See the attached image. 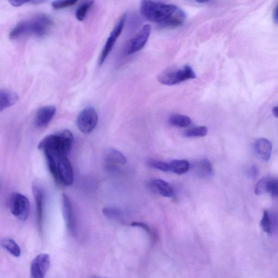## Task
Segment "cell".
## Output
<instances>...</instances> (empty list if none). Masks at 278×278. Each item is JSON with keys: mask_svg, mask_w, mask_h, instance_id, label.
I'll return each mask as SVG.
<instances>
[{"mask_svg": "<svg viewBox=\"0 0 278 278\" xmlns=\"http://www.w3.org/2000/svg\"><path fill=\"white\" fill-rule=\"evenodd\" d=\"M140 12L144 17L159 25L166 27H177L185 21V12L177 6L154 1H143Z\"/></svg>", "mask_w": 278, "mask_h": 278, "instance_id": "6da1fadb", "label": "cell"}, {"mask_svg": "<svg viewBox=\"0 0 278 278\" xmlns=\"http://www.w3.org/2000/svg\"><path fill=\"white\" fill-rule=\"evenodd\" d=\"M53 25L52 19L45 14L37 15L19 22L12 30L10 38L15 40L25 36L42 37L47 35Z\"/></svg>", "mask_w": 278, "mask_h": 278, "instance_id": "7a4b0ae2", "label": "cell"}, {"mask_svg": "<svg viewBox=\"0 0 278 278\" xmlns=\"http://www.w3.org/2000/svg\"><path fill=\"white\" fill-rule=\"evenodd\" d=\"M73 136L70 130L65 129L45 137L38 145L44 153L66 156L71 149Z\"/></svg>", "mask_w": 278, "mask_h": 278, "instance_id": "3957f363", "label": "cell"}, {"mask_svg": "<svg viewBox=\"0 0 278 278\" xmlns=\"http://www.w3.org/2000/svg\"><path fill=\"white\" fill-rule=\"evenodd\" d=\"M49 171L55 181L60 184L68 186L73 182V171L71 163L67 156H59L45 153Z\"/></svg>", "mask_w": 278, "mask_h": 278, "instance_id": "277c9868", "label": "cell"}, {"mask_svg": "<svg viewBox=\"0 0 278 278\" xmlns=\"http://www.w3.org/2000/svg\"><path fill=\"white\" fill-rule=\"evenodd\" d=\"M196 78V73L192 68L190 65H186L181 68L162 72L159 75L158 79L162 85L172 86Z\"/></svg>", "mask_w": 278, "mask_h": 278, "instance_id": "5b68a950", "label": "cell"}, {"mask_svg": "<svg viewBox=\"0 0 278 278\" xmlns=\"http://www.w3.org/2000/svg\"><path fill=\"white\" fill-rule=\"evenodd\" d=\"M10 208L12 214L21 221L27 219L30 214V202L24 195L13 193L10 200Z\"/></svg>", "mask_w": 278, "mask_h": 278, "instance_id": "8992f818", "label": "cell"}, {"mask_svg": "<svg viewBox=\"0 0 278 278\" xmlns=\"http://www.w3.org/2000/svg\"><path fill=\"white\" fill-rule=\"evenodd\" d=\"M126 19V14H124L122 15L116 24V25L110 33V36L107 41H106L105 44L99 57V64L100 65H102L104 63L105 60L107 59L108 55L112 50L114 45H115L118 39L121 34L122 30L124 29Z\"/></svg>", "mask_w": 278, "mask_h": 278, "instance_id": "52a82bcc", "label": "cell"}, {"mask_svg": "<svg viewBox=\"0 0 278 278\" xmlns=\"http://www.w3.org/2000/svg\"><path fill=\"white\" fill-rule=\"evenodd\" d=\"M98 122V115L93 107H88L81 111L77 119V126L81 132L89 134L93 131Z\"/></svg>", "mask_w": 278, "mask_h": 278, "instance_id": "ba28073f", "label": "cell"}, {"mask_svg": "<svg viewBox=\"0 0 278 278\" xmlns=\"http://www.w3.org/2000/svg\"><path fill=\"white\" fill-rule=\"evenodd\" d=\"M151 32V27L150 24H145L126 46L125 54L129 55L140 51L148 41Z\"/></svg>", "mask_w": 278, "mask_h": 278, "instance_id": "9c48e42d", "label": "cell"}, {"mask_svg": "<svg viewBox=\"0 0 278 278\" xmlns=\"http://www.w3.org/2000/svg\"><path fill=\"white\" fill-rule=\"evenodd\" d=\"M62 209L64 218L70 233H77V224L71 202L66 194H62Z\"/></svg>", "mask_w": 278, "mask_h": 278, "instance_id": "30bf717a", "label": "cell"}, {"mask_svg": "<svg viewBox=\"0 0 278 278\" xmlns=\"http://www.w3.org/2000/svg\"><path fill=\"white\" fill-rule=\"evenodd\" d=\"M50 265V258L47 254H40L33 260L31 268L32 278H45Z\"/></svg>", "mask_w": 278, "mask_h": 278, "instance_id": "8fae6325", "label": "cell"}, {"mask_svg": "<svg viewBox=\"0 0 278 278\" xmlns=\"http://www.w3.org/2000/svg\"><path fill=\"white\" fill-rule=\"evenodd\" d=\"M103 160L105 166L114 170H117L119 165H125L127 162V158L123 154L113 148L105 150Z\"/></svg>", "mask_w": 278, "mask_h": 278, "instance_id": "7c38bea8", "label": "cell"}, {"mask_svg": "<svg viewBox=\"0 0 278 278\" xmlns=\"http://www.w3.org/2000/svg\"><path fill=\"white\" fill-rule=\"evenodd\" d=\"M55 112L56 108L53 105H47L39 109L34 120L36 127L43 128L50 124Z\"/></svg>", "mask_w": 278, "mask_h": 278, "instance_id": "4fadbf2b", "label": "cell"}, {"mask_svg": "<svg viewBox=\"0 0 278 278\" xmlns=\"http://www.w3.org/2000/svg\"><path fill=\"white\" fill-rule=\"evenodd\" d=\"M254 147L257 156L261 160L266 162L270 160L272 152V144L268 139L258 138L255 143Z\"/></svg>", "mask_w": 278, "mask_h": 278, "instance_id": "5bb4252c", "label": "cell"}, {"mask_svg": "<svg viewBox=\"0 0 278 278\" xmlns=\"http://www.w3.org/2000/svg\"><path fill=\"white\" fill-rule=\"evenodd\" d=\"M33 194L36 204L37 221L40 229H42L43 220L44 209V193L43 191L38 184H34L32 186Z\"/></svg>", "mask_w": 278, "mask_h": 278, "instance_id": "9a60e30c", "label": "cell"}, {"mask_svg": "<svg viewBox=\"0 0 278 278\" xmlns=\"http://www.w3.org/2000/svg\"><path fill=\"white\" fill-rule=\"evenodd\" d=\"M152 189L165 198H173L175 196L173 188L162 179H155L151 183Z\"/></svg>", "mask_w": 278, "mask_h": 278, "instance_id": "2e32d148", "label": "cell"}, {"mask_svg": "<svg viewBox=\"0 0 278 278\" xmlns=\"http://www.w3.org/2000/svg\"><path fill=\"white\" fill-rule=\"evenodd\" d=\"M19 100V96L16 93L6 89L0 91V111L3 112L11 107Z\"/></svg>", "mask_w": 278, "mask_h": 278, "instance_id": "e0dca14e", "label": "cell"}, {"mask_svg": "<svg viewBox=\"0 0 278 278\" xmlns=\"http://www.w3.org/2000/svg\"><path fill=\"white\" fill-rule=\"evenodd\" d=\"M170 171L181 175L187 173L190 169L189 162L186 160H174L169 163Z\"/></svg>", "mask_w": 278, "mask_h": 278, "instance_id": "ac0fdd59", "label": "cell"}, {"mask_svg": "<svg viewBox=\"0 0 278 278\" xmlns=\"http://www.w3.org/2000/svg\"><path fill=\"white\" fill-rule=\"evenodd\" d=\"M196 172L202 177H208L213 175L214 169L208 159H203L198 162L196 166Z\"/></svg>", "mask_w": 278, "mask_h": 278, "instance_id": "d6986e66", "label": "cell"}, {"mask_svg": "<svg viewBox=\"0 0 278 278\" xmlns=\"http://www.w3.org/2000/svg\"><path fill=\"white\" fill-rule=\"evenodd\" d=\"M170 124L177 127L185 128L190 126L192 121L189 117L181 114H174L169 119Z\"/></svg>", "mask_w": 278, "mask_h": 278, "instance_id": "ffe728a7", "label": "cell"}, {"mask_svg": "<svg viewBox=\"0 0 278 278\" xmlns=\"http://www.w3.org/2000/svg\"><path fill=\"white\" fill-rule=\"evenodd\" d=\"M2 246L15 257H19L21 249L19 245L14 240L10 238H5L2 241Z\"/></svg>", "mask_w": 278, "mask_h": 278, "instance_id": "44dd1931", "label": "cell"}, {"mask_svg": "<svg viewBox=\"0 0 278 278\" xmlns=\"http://www.w3.org/2000/svg\"><path fill=\"white\" fill-rule=\"evenodd\" d=\"M208 128L206 126H199L188 129L184 133L187 137H203L207 135Z\"/></svg>", "mask_w": 278, "mask_h": 278, "instance_id": "7402d4cb", "label": "cell"}, {"mask_svg": "<svg viewBox=\"0 0 278 278\" xmlns=\"http://www.w3.org/2000/svg\"><path fill=\"white\" fill-rule=\"evenodd\" d=\"M93 4V1L85 2L78 7L76 12V17L78 20L80 21L84 20L87 13Z\"/></svg>", "mask_w": 278, "mask_h": 278, "instance_id": "603a6c76", "label": "cell"}, {"mask_svg": "<svg viewBox=\"0 0 278 278\" xmlns=\"http://www.w3.org/2000/svg\"><path fill=\"white\" fill-rule=\"evenodd\" d=\"M261 226L265 232L268 234L271 233L272 230V220L267 210H265L264 212L262 219L261 220Z\"/></svg>", "mask_w": 278, "mask_h": 278, "instance_id": "cb8c5ba5", "label": "cell"}, {"mask_svg": "<svg viewBox=\"0 0 278 278\" xmlns=\"http://www.w3.org/2000/svg\"><path fill=\"white\" fill-rule=\"evenodd\" d=\"M102 212L105 216L114 220H119L123 215L120 210L115 208L105 207L103 209Z\"/></svg>", "mask_w": 278, "mask_h": 278, "instance_id": "d4e9b609", "label": "cell"}, {"mask_svg": "<svg viewBox=\"0 0 278 278\" xmlns=\"http://www.w3.org/2000/svg\"><path fill=\"white\" fill-rule=\"evenodd\" d=\"M269 177H264L261 179L257 183L255 188V193L257 195H262L267 192Z\"/></svg>", "mask_w": 278, "mask_h": 278, "instance_id": "484cf974", "label": "cell"}, {"mask_svg": "<svg viewBox=\"0 0 278 278\" xmlns=\"http://www.w3.org/2000/svg\"><path fill=\"white\" fill-rule=\"evenodd\" d=\"M77 3L75 0H64V1H54L52 3V7L55 10L63 9V8H67L74 6Z\"/></svg>", "mask_w": 278, "mask_h": 278, "instance_id": "4316f807", "label": "cell"}, {"mask_svg": "<svg viewBox=\"0 0 278 278\" xmlns=\"http://www.w3.org/2000/svg\"><path fill=\"white\" fill-rule=\"evenodd\" d=\"M148 164L150 167L161 170L163 172L170 171L169 163L156 160H150Z\"/></svg>", "mask_w": 278, "mask_h": 278, "instance_id": "83f0119b", "label": "cell"}, {"mask_svg": "<svg viewBox=\"0 0 278 278\" xmlns=\"http://www.w3.org/2000/svg\"><path fill=\"white\" fill-rule=\"evenodd\" d=\"M267 192L270 193L273 197L278 198V179L269 178Z\"/></svg>", "mask_w": 278, "mask_h": 278, "instance_id": "f1b7e54d", "label": "cell"}, {"mask_svg": "<svg viewBox=\"0 0 278 278\" xmlns=\"http://www.w3.org/2000/svg\"><path fill=\"white\" fill-rule=\"evenodd\" d=\"M259 171L256 165H251L248 169L247 175L251 179H256L259 175Z\"/></svg>", "mask_w": 278, "mask_h": 278, "instance_id": "f546056e", "label": "cell"}, {"mask_svg": "<svg viewBox=\"0 0 278 278\" xmlns=\"http://www.w3.org/2000/svg\"><path fill=\"white\" fill-rule=\"evenodd\" d=\"M131 226L133 227H140L143 229L147 233L149 234L151 238H154V235L153 234L149 226L143 223L134 222L131 224Z\"/></svg>", "mask_w": 278, "mask_h": 278, "instance_id": "4dcf8cb0", "label": "cell"}, {"mask_svg": "<svg viewBox=\"0 0 278 278\" xmlns=\"http://www.w3.org/2000/svg\"><path fill=\"white\" fill-rule=\"evenodd\" d=\"M273 19L274 22L278 24V3L275 6L273 10Z\"/></svg>", "mask_w": 278, "mask_h": 278, "instance_id": "1f68e13d", "label": "cell"}, {"mask_svg": "<svg viewBox=\"0 0 278 278\" xmlns=\"http://www.w3.org/2000/svg\"><path fill=\"white\" fill-rule=\"evenodd\" d=\"M10 3L13 6L19 7L24 4L30 3V1H14V0H13V1H10Z\"/></svg>", "mask_w": 278, "mask_h": 278, "instance_id": "d6a6232c", "label": "cell"}, {"mask_svg": "<svg viewBox=\"0 0 278 278\" xmlns=\"http://www.w3.org/2000/svg\"><path fill=\"white\" fill-rule=\"evenodd\" d=\"M273 114L275 117L278 118V104L273 108Z\"/></svg>", "mask_w": 278, "mask_h": 278, "instance_id": "836d02e7", "label": "cell"}, {"mask_svg": "<svg viewBox=\"0 0 278 278\" xmlns=\"http://www.w3.org/2000/svg\"><path fill=\"white\" fill-rule=\"evenodd\" d=\"M93 278H107V277H99V276H94Z\"/></svg>", "mask_w": 278, "mask_h": 278, "instance_id": "e575fe53", "label": "cell"}]
</instances>
